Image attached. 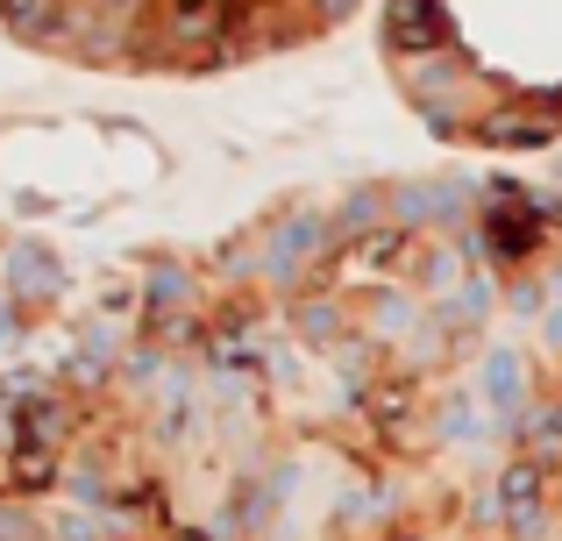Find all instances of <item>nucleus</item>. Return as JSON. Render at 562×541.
Here are the masks:
<instances>
[{
    "label": "nucleus",
    "instance_id": "obj_1",
    "mask_svg": "<svg viewBox=\"0 0 562 541\" xmlns=\"http://www.w3.org/2000/svg\"><path fill=\"white\" fill-rule=\"evenodd\" d=\"M378 50L398 100L456 150L562 136V0H384Z\"/></svg>",
    "mask_w": 562,
    "mask_h": 541
},
{
    "label": "nucleus",
    "instance_id": "obj_2",
    "mask_svg": "<svg viewBox=\"0 0 562 541\" xmlns=\"http://www.w3.org/2000/svg\"><path fill=\"white\" fill-rule=\"evenodd\" d=\"M363 0H0V36L108 79H221L328 43Z\"/></svg>",
    "mask_w": 562,
    "mask_h": 541
},
{
    "label": "nucleus",
    "instance_id": "obj_3",
    "mask_svg": "<svg viewBox=\"0 0 562 541\" xmlns=\"http://www.w3.org/2000/svg\"><path fill=\"white\" fill-rule=\"evenodd\" d=\"M186 541H192V534H186Z\"/></svg>",
    "mask_w": 562,
    "mask_h": 541
}]
</instances>
